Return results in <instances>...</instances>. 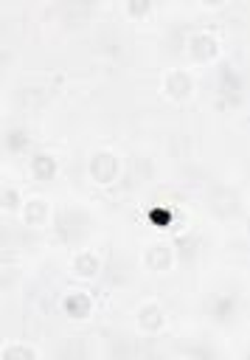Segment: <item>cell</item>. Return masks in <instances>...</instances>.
<instances>
[{
    "instance_id": "5bb4252c",
    "label": "cell",
    "mask_w": 250,
    "mask_h": 360,
    "mask_svg": "<svg viewBox=\"0 0 250 360\" xmlns=\"http://www.w3.org/2000/svg\"><path fill=\"white\" fill-rule=\"evenodd\" d=\"M6 146L14 149V152L25 149V146H28V135H25V129H11V132L6 135Z\"/></svg>"
},
{
    "instance_id": "6da1fadb",
    "label": "cell",
    "mask_w": 250,
    "mask_h": 360,
    "mask_svg": "<svg viewBox=\"0 0 250 360\" xmlns=\"http://www.w3.org/2000/svg\"><path fill=\"white\" fill-rule=\"evenodd\" d=\"M87 172H90V180H93L96 186H112V183L118 180V174H121V160H118L115 152L98 149V152L90 155Z\"/></svg>"
},
{
    "instance_id": "8fae6325",
    "label": "cell",
    "mask_w": 250,
    "mask_h": 360,
    "mask_svg": "<svg viewBox=\"0 0 250 360\" xmlns=\"http://www.w3.org/2000/svg\"><path fill=\"white\" fill-rule=\"evenodd\" d=\"M0 357H6V360H37L39 349L31 346V343H22V340H11V343L0 346Z\"/></svg>"
},
{
    "instance_id": "4fadbf2b",
    "label": "cell",
    "mask_w": 250,
    "mask_h": 360,
    "mask_svg": "<svg viewBox=\"0 0 250 360\" xmlns=\"http://www.w3.org/2000/svg\"><path fill=\"white\" fill-rule=\"evenodd\" d=\"M124 11H126V17L140 20V17H146L152 11V0H126L124 3Z\"/></svg>"
},
{
    "instance_id": "3957f363",
    "label": "cell",
    "mask_w": 250,
    "mask_h": 360,
    "mask_svg": "<svg viewBox=\"0 0 250 360\" xmlns=\"http://www.w3.org/2000/svg\"><path fill=\"white\" fill-rule=\"evenodd\" d=\"M163 93L171 101H185L194 93V76L185 68H171L163 73Z\"/></svg>"
},
{
    "instance_id": "2e32d148",
    "label": "cell",
    "mask_w": 250,
    "mask_h": 360,
    "mask_svg": "<svg viewBox=\"0 0 250 360\" xmlns=\"http://www.w3.org/2000/svg\"><path fill=\"white\" fill-rule=\"evenodd\" d=\"M199 3H202L205 8H222V6L228 3V0H199Z\"/></svg>"
},
{
    "instance_id": "52a82bcc",
    "label": "cell",
    "mask_w": 250,
    "mask_h": 360,
    "mask_svg": "<svg viewBox=\"0 0 250 360\" xmlns=\"http://www.w3.org/2000/svg\"><path fill=\"white\" fill-rule=\"evenodd\" d=\"M143 264L152 273H169L174 267V248L169 242H152L143 250Z\"/></svg>"
},
{
    "instance_id": "9c48e42d",
    "label": "cell",
    "mask_w": 250,
    "mask_h": 360,
    "mask_svg": "<svg viewBox=\"0 0 250 360\" xmlns=\"http://www.w3.org/2000/svg\"><path fill=\"white\" fill-rule=\"evenodd\" d=\"M28 172H31L34 180L48 183V180L56 177V172H59V160H56L51 152H37V155L28 158Z\"/></svg>"
},
{
    "instance_id": "9a60e30c",
    "label": "cell",
    "mask_w": 250,
    "mask_h": 360,
    "mask_svg": "<svg viewBox=\"0 0 250 360\" xmlns=\"http://www.w3.org/2000/svg\"><path fill=\"white\" fill-rule=\"evenodd\" d=\"M233 312V298H219V309H216V318H228Z\"/></svg>"
},
{
    "instance_id": "7c38bea8",
    "label": "cell",
    "mask_w": 250,
    "mask_h": 360,
    "mask_svg": "<svg viewBox=\"0 0 250 360\" xmlns=\"http://www.w3.org/2000/svg\"><path fill=\"white\" fill-rule=\"evenodd\" d=\"M20 205H22V194H20V188H14V186H3V188H0V211L14 214V211H20Z\"/></svg>"
},
{
    "instance_id": "277c9868",
    "label": "cell",
    "mask_w": 250,
    "mask_h": 360,
    "mask_svg": "<svg viewBox=\"0 0 250 360\" xmlns=\"http://www.w3.org/2000/svg\"><path fill=\"white\" fill-rule=\"evenodd\" d=\"M62 312L70 318V321H87L93 315V295L84 292V290H67L59 301Z\"/></svg>"
},
{
    "instance_id": "7a4b0ae2",
    "label": "cell",
    "mask_w": 250,
    "mask_h": 360,
    "mask_svg": "<svg viewBox=\"0 0 250 360\" xmlns=\"http://www.w3.org/2000/svg\"><path fill=\"white\" fill-rule=\"evenodd\" d=\"M185 53L191 62H199V65H208L219 56V39L211 34V31H194L185 42Z\"/></svg>"
},
{
    "instance_id": "8992f818",
    "label": "cell",
    "mask_w": 250,
    "mask_h": 360,
    "mask_svg": "<svg viewBox=\"0 0 250 360\" xmlns=\"http://www.w3.org/2000/svg\"><path fill=\"white\" fill-rule=\"evenodd\" d=\"M20 219L28 228H45L51 219V202L45 197H28L20 205Z\"/></svg>"
},
{
    "instance_id": "ba28073f",
    "label": "cell",
    "mask_w": 250,
    "mask_h": 360,
    "mask_svg": "<svg viewBox=\"0 0 250 360\" xmlns=\"http://www.w3.org/2000/svg\"><path fill=\"white\" fill-rule=\"evenodd\" d=\"M70 273L76 278H96L101 273V256L96 250H76L70 259Z\"/></svg>"
},
{
    "instance_id": "30bf717a",
    "label": "cell",
    "mask_w": 250,
    "mask_h": 360,
    "mask_svg": "<svg viewBox=\"0 0 250 360\" xmlns=\"http://www.w3.org/2000/svg\"><path fill=\"white\" fill-rule=\"evenodd\" d=\"M183 222H180V214L171 205H149V225L152 228H157V231H177V225H183Z\"/></svg>"
},
{
    "instance_id": "5b68a950",
    "label": "cell",
    "mask_w": 250,
    "mask_h": 360,
    "mask_svg": "<svg viewBox=\"0 0 250 360\" xmlns=\"http://www.w3.org/2000/svg\"><path fill=\"white\" fill-rule=\"evenodd\" d=\"M135 323L143 335H157L163 326H166V312L157 301H143L135 312Z\"/></svg>"
}]
</instances>
